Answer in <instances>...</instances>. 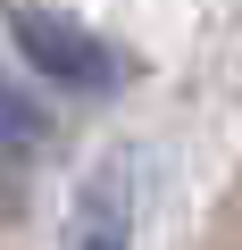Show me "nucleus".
Wrapping results in <instances>:
<instances>
[{
    "instance_id": "nucleus-1",
    "label": "nucleus",
    "mask_w": 242,
    "mask_h": 250,
    "mask_svg": "<svg viewBox=\"0 0 242 250\" xmlns=\"http://www.w3.org/2000/svg\"><path fill=\"white\" fill-rule=\"evenodd\" d=\"M9 42L25 50L34 75L67 83V92H117V83H126V50L100 42L75 17H59V9H42V0H17V9H9Z\"/></svg>"
},
{
    "instance_id": "nucleus-2",
    "label": "nucleus",
    "mask_w": 242,
    "mask_h": 250,
    "mask_svg": "<svg viewBox=\"0 0 242 250\" xmlns=\"http://www.w3.org/2000/svg\"><path fill=\"white\" fill-rule=\"evenodd\" d=\"M59 250H134V159H100L75 184Z\"/></svg>"
},
{
    "instance_id": "nucleus-3",
    "label": "nucleus",
    "mask_w": 242,
    "mask_h": 250,
    "mask_svg": "<svg viewBox=\"0 0 242 250\" xmlns=\"http://www.w3.org/2000/svg\"><path fill=\"white\" fill-rule=\"evenodd\" d=\"M42 142H50V108L25 83H9V67H0V150H42Z\"/></svg>"
}]
</instances>
